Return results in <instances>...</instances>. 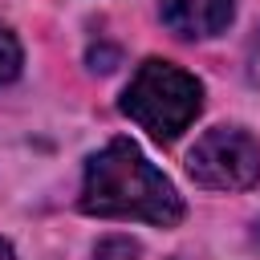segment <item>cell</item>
<instances>
[{
    "mask_svg": "<svg viewBox=\"0 0 260 260\" xmlns=\"http://www.w3.org/2000/svg\"><path fill=\"white\" fill-rule=\"evenodd\" d=\"M81 211L102 219H146L154 228H175L183 219V199L130 138H114L85 162Z\"/></svg>",
    "mask_w": 260,
    "mask_h": 260,
    "instance_id": "1",
    "label": "cell"
},
{
    "mask_svg": "<svg viewBox=\"0 0 260 260\" xmlns=\"http://www.w3.org/2000/svg\"><path fill=\"white\" fill-rule=\"evenodd\" d=\"M199 110H203L199 77L158 57H146L122 93V114L134 118L158 142H175L199 118Z\"/></svg>",
    "mask_w": 260,
    "mask_h": 260,
    "instance_id": "2",
    "label": "cell"
},
{
    "mask_svg": "<svg viewBox=\"0 0 260 260\" xmlns=\"http://www.w3.org/2000/svg\"><path fill=\"white\" fill-rule=\"evenodd\" d=\"M187 171L199 187L248 191L260 179V142L240 126H215L191 146Z\"/></svg>",
    "mask_w": 260,
    "mask_h": 260,
    "instance_id": "3",
    "label": "cell"
},
{
    "mask_svg": "<svg viewBox=\"0 0 260 260\" xmlns=\"http://www.w3.org/2000/svg\"><path fill=\"white\" fill-rule=\"evenodd\" d=\"M162 24L179 37H215L232 24V0H158Z\"/></svg>",
    "mask_w": 260,
    "mask_h": 260,
    "instance_id": "4",
    "label": "cell"
},
{
    "mask_svg": "<svg viewBox=\"0 0 260 260\" xmlns=\"http://www.w3.org/2000/svg\"><path fill=\"white\" fill-rule=\"evenodd\" d=\"M16 73H20V45H16V37L0 24V85L12 81Z\"/></svg>",
    "mask_w": 260,
    "mask_h": 260,
    "instance_id": "5",
    "label": "cell"
},
{
    "mask_svg": "<svg viewBox=\"0 0 260 260\" xmlns=\"http://www.w3.org/2000/svg\"><path fill=\"white\" fill-rule=\"evenodd\" d=\"M93 260H138V244L126 236H106L93 252Z\"/></svg>",
    "mask_w": 260,
    "mask_h": 260,
    "instance_id": "6",
    "label": "cell"
},
{
    "mask_svg": "<svg viewBox=\"0 0 260 260\" xmlns=\"http://www.w3.org/2000/svg\"><path fill=\"white\" fill-rule=\"evenodd\" d=\"M248 77L260 81V28H256V37H252V45H248Z\"/></svg>",
    "mask_w": 260,
    "mask_h": 260,
    "instance_id": "7",
    "label": "cell"
},
{
    "mask_svg": "<svg viewBox=\"0 0 260 260\" xmlns=\"http://www.w3.org/2000/svg\"><path fill=\"white\" fill-rule=\"evenodd\" d=\"M0 260H16V252H12V244H8V240H0Z\"/></svg>",
    "mask_w": 260,
    "mask_h": 260,
    "instance_id": "8",
    "label": "cell"
}]
</instances>
